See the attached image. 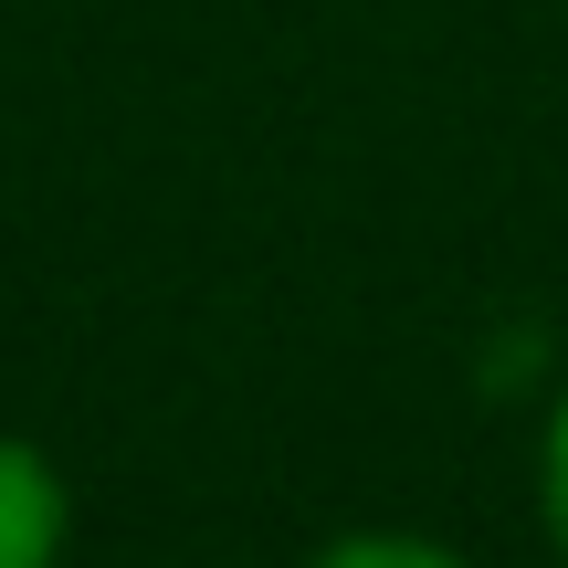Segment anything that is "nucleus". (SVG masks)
I'll return each instance as SVG.
<instances>
[{
	"mask_svg": "<svg viewBox=\"0 0 568 568\" xmlns=\"http://www.w3.org/2000/svg\"><path fill=\"white\" fill-rule=\"evenodd\" d=\"M74 548V485L42 443L0 432V568H63Z\"/></svg>",
	"mask_w": 568,
	"mask_h": 568,
	"instance_id": "nucleus-1",
	"label": "nucleus"
},
{
	"mask_svg": "<svg viewBox=\"0 0 568 568\" xmlns=\"http://www.w3.org/2000/svg\"><path fill=\"white\" fill-rule=\"evenodd\" d=\"M305 568H474V558L443 548V537H422V527H347V537H326Z\"/></svg>",
	"mask_w": 568,
	"mask_h": 568,
	"instance_id": "nucleus-2",
	"label": "nucleus"
},
{
	"mask_svg": "<svg viewBox=\"0 0 568 568\" xmlns=\"http://www.w3.org/2000/svg\"><path fill=\"white\" fill-rule=\"evenodd\" d=\"M537 516H548V548L568 568V389H558V410H548V443H537Z\"/></svg>",
	"mask_w": 568,
	"mask_h": 568,
	"instance_id": "nucleus-3",
	"label": "nucleus"
}]
</instances>
